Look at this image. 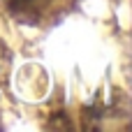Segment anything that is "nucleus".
<instances>
[{
    "label": "nucleus",
    "instance_id": "1",
    "mask_svg": "<svg viewBox=\"0 0 132 132\" xmlns=\"http://www.w3.org/2000/svg\"><path fill=\"white\" fill-rule=\"evenodd\" d=\"M46 0H9L12 12H26V9H37L42 7Z\"/></svg>",
    "mask_w": 132,
    "mask_h": 132
}]
</instances>
